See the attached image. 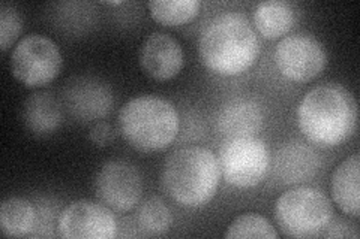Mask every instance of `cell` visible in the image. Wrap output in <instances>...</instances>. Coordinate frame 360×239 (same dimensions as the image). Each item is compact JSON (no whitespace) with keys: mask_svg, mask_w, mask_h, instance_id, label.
Returning a JSON list of instances; mask_svg holds the SVG:
<instances>
[{"mask_svg":"<svg viewBox=\"0 0 360 239\" xmlns=\"http://www.w3.org/2000/svg\"><path fill=\"white\" fill-rule=\"evenodd\" d=\"M360 157L353 154L340 163L332 175V198L340 210L357 219L360 214Z\"/></svg>","mask_w":360,"mask_h":239,"instance_id":"2e32d148","label":"cell"},{"mask_svg":"<svg viewBox=\"0 0 360 239\" xmlns=\"http://www.w3.org/2000/svg\"><path fill=\"white\" fill-rule=\"evenodd\" d=\"M139 62L141 69L156 81H168L180 74L185 64L184 48L172 35L153 32L141 45Z\"/></svg>","mask_w":360,"mask_h":239,"instance_id":"7c38bea8","label":"cell"},{"mask_svg":"<svg viewBox=\"0 0 360 239\" xmlns=\"http://www.w3.org/2000/svg\"><path fill=\"white\" fill-rule=\"evenodd\" d=\"M60 104L75 121L90 123L108 116L115 97L104 79L78 75L68 79L63 86Z\"/></svg>","mask_w":360,"mask_h":239,"instance_id":"9c48e42d","label":"cell"},{"mask_svg":"<svg viewBox=\"0 0 360 239\" xmlns=\"http://www.w3.org/2000/svg\"><path fill=\"white\" fill-rule=\"evenodd\" d=\"M119 130L140 153L162 151L179 133V114L170 102L158 96L128 100L119 112Z\"/></svg>","mask_w":360,"mask_h":239,"instance_id":"277c9868","label":"cell"},{"mask_svg":"<svg viewBox=\"0 0 360 239\" xmlns=\"http://www.w3.org/2000/svg\"><path fill=\"white\" fill-rule=\"evenodd\" d=\"M35 219V210L27 199L8 198L0 207V229L5 236L20 238L30 233Z\"/></svg>","mask_w":360,"mask_h":239,"instance_id":"ac0fdd59","label":"cell"},{"mask_svg":"<svg viewBox=\"0 0 360 239\" xmlns=\"http://www.w3.org/2000/svg\"><path fill=\"white\" fill-rule=\"evenodd\" d=\"M329 232L326 233L328 238H347V236H352V238H357V232H352L353 227L348 226L342 221H338L335 223L332 227H329Z\"/></svg>","mask_w":360,"mask_h":239,"instance_id":"cb8c5ba5","label":"cell"},{"mask_svg":"<svg viewBox=\"0 0 360 239\" xmlns=\"http://www.w3.org/2000/svg\"><path fill=\"white\" fill-rule=\"evenodd\" d=\"M221 175L238 189H251L262 183L270 168V153L266 142L250 138L229 139L219 151Z\"/></svg>","mask_w":360,"mask_h":239,"instance_id":"52a82bcc","label":"cell"},{"mask_svg":"<svg viewBox=\"0 0 360 239\" xmlns=\"http://www.w3.org/2000/svg\"><path fill=\"white\" fill-rule=\"evenodd\" d=\"M260 42L243 14L225 13L202 29L198 39L201 62L218 75L243 74L257 62Z\"/></svg>","mask_w":360,"mask_h":239,"instance_id":"7a4b0ae2","label":"cell"},{"mask_svg":"<svg viewBox=\"0 0 360 239\" xmlns=\"http://www.w3.org/2000/svg\"><path fill=\"white\" fill-rule=\"evenodd\" d=\"M254 25L263 38L276 39L288 33L295 25V11L283 0H267L257 5Z\"/></svg>","mask_w":360,"mask_h":239,"instance_id":"e0dca14e","label":"cell"},{"mask_svg":"<svg viewBox=\"0 0 360 239\" xmlns=\"http://www.w3.org/2000/svg\"><path fill=\"white\" fill-rule=\"evenodd\" d=\"M333 215L332 203L319 189L296 187L276 200L275 219L284 235L312 238L328 229Z\"/></svg>","mask_w":360,"mask_h":239,"instance_id":"5b68a950","label":"cell"},{"mask_svg":"<svg viewBox=\"0 0 360 239\" xmlns=\"http://www.w3.org/2000/svg\"><path fill=\"white\" fill-rule=\"evenodd\" d=\"M22 20L15 6L4 4L0 6V47L8 51L21 33Z\"/></svg>","mask_w":360,"mask_h":239,"instance_id":"7402d4cb","label":"cell"},{"mask_svg":"<svg viewBox=\"0 0 360 239\" xmlns=\"http://www.w3.org/2000/svg\"><path fill=\"white\" fill-rule=\"evenodd\" d=\"M139 227L150 236L165 233L172 227L173 215L161 198H150L141 203L137 214Z\"/></svg>","mask_w":360,"mask_h":239,"instance_id":"ffe728a7","label":"cell"},{"mask_svg":"<svg viewBox=\"0 0 360 239\" xmlns=\"http://www.w3.org/2000/svg\"><path fill=\"white\" fill-rule=\"evenodd\" d=\"M264 114L252 99L238 97L225 104L217 116V129L227 139L250 138L262 130Z\"/></svg>","mask_w":360,"mask_h":239,"instance_id":"5bb4252c","label":"cell"},{"mask_svg":"<svg viewBox=\"0 0 360 239\" xmlns=\"http://www.w3.org/2000/svg\"><path fill=\"white\" fill-rule=\"evenodd\" d=\"M279 72L290 81L307 83L319 76L328 63V54L320 41L305 33H296L279 41L275 50Z\"/></svg>","mask_w":360,"mask_h":239,"instance_id":"ba28073f","label":"cell"},{"mask_svg":"<svg viewBox=\"0 0 360 239\" xmlns=\"http://www.w3.org/2000/svg\"><path fill=\"white\" fill-rule=\"evenodd\" d=\"M94 190L105 207L127 212L140 202L143 184L139 170L128 162L110 161L95 175Z\"/></svg>","mask_w":360,"mask_h":239,"instance_id":"30bf717a","label":"cell"},{"mask_svg":"<svg viewBox=\"0 0 360 239\" xmlns=\"http://www.w3.org/2000/svg\"><path fill=\"white\" fill-rule=\"evenodd\" d=\"M221 168L217 156L205 146H185L165 158L161 183L180 207L201 208L217 195Z\"/></svg>","mask_w":360,"mask_h":239,"instance_id":"3957f363","label":"cell"},{"mask_svg":"<svg viewBox=\"0 0 360 239\" xmlns=\"http://www.w3.org/2000/svg\"><path fill=\"white\" fill-rule=\"evenodd\" d=\"M148 6L155 21L173 27L193 21L200 13L201 4L198 0H152Z\"/></svg>","mask_w":360,"mask_h":239,"instance_id":"d6986e66","label":"cell"},{"mask_svg":"<svg viewBox=\"0 0 360 239\" xmlns=\"http://www.w3.org/2000/svg\"><path fill=\"white\" fill-rule=\"evenodd\" d=\"M58 229L68 239H112L117 223L108 207L92 200H75L62 211Z\"/></svg>","mask_w":360,"mask_h":239,"instance_id":"8fae6325","label":"cell"},{"mask_svg":"<svg viewBox=\"0 0 360 239\" xmlns=\"http://www.w3.org/2000/svg\"><path fill=\"white\" fill-rule=\"evenodd\" d=\"M297 124L311 144L326 148L340 145L357 128L354 96L340 84L315 87L297 107Z\"/></svg>","mask_w":360,"mask_h":239,"instance_id":"6da1fadb","label":"cell"},{"mask_svg":"<svg viewBox=\"0 0 360 239\" xmlns=\"http://www.w3.org/2000/svg\"><path fill=\"white\" fill-rule=\"evenodd\" d=\"M320 158L311 146L290 142L279 148L274 157V177L279 184L296 186L307 183L319 172Z\"/></svg>","mask_w":360,"mask_h":239,"instance_id":"4fadbf2b","label":"cell"},{"mask_svg":"<svg viewBox=\"0 0 360 239\" xmlns=\"http://www.w3.org/2000/svg\"><path fill=\"white\" fill-rule=\"evenodd\" d=\"M115 139V132H112L110 123L99 121L90 130V141L98 146H107Z\"/></svg>","mask_w":360,"mask_h":239,"instance_id":"603a6c76","label":"cell"},{"mask_svg":"<svg viewBox=\"0 0 360 239\" xmlns=\"http://www.w3.org/2000/svg\"><path fill=\"white\" fill-rule=\"evenodd\" d=\"M62 53L44 35H27L11 54V72L25 87L38 88L54 81L62 71Z\"/></svg>","mask_w":360,"mask_h":239,"instance_id":"8992f818","label":"cell"},{"mask_svg":"<svg viewBox=\"0 0 360 239\" xmlns=\"http://www.w3.org/2000/svg\"><path fill=\"white\" fill-rule=\"evenodd\" d=\"M21 118L32 135L39 138L49 136L58 130L63 121L60 100L47 92L32 95L22 105Z\"/></svg>","mask_w":360,"mask_h":239,"instance_id":"9a60e30c","label":"cell"},{"mask_svg":"<svg viewBox=\"0 0 360 239\" xmlns=\"http://www.w3.org/2000/svg\"><path fill=\"white\" fill-rule=\"evenodd\" d=\"M275 227L270 224L267 219L257 212H246L239 215L238 219L227 227L224 238L238 239V238H278Z\"/></svg>","mask_w":360,"mask_h":239,"instance_id":"44dd1931","label":"cell"}]
</instances>
